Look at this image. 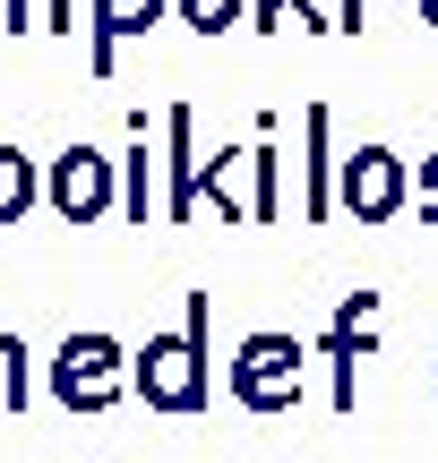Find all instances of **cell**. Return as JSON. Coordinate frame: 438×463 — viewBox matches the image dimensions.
Listing matches in <instances>:
<instances>
[{"label": "cell", "instance_id": "obj_1", "mask_svg": "<svg viewBox=\"0 0 438 463\" xmlns=\"http://www.w3.org/2000/svg\"><path fill=\"white\" fill-rule=\"evenodd\" d=\"M387 198H395V172L378 164V155H361V164H353V206H370V215H378Z\"/></svg>", "mask_w": 438, "mask_h": 463}]
</instances>
